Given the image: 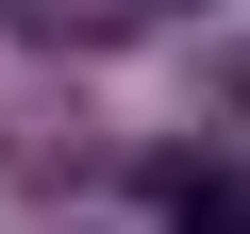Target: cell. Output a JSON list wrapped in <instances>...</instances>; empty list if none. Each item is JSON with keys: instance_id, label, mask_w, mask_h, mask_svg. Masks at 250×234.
<instances>
[]
</instances>
